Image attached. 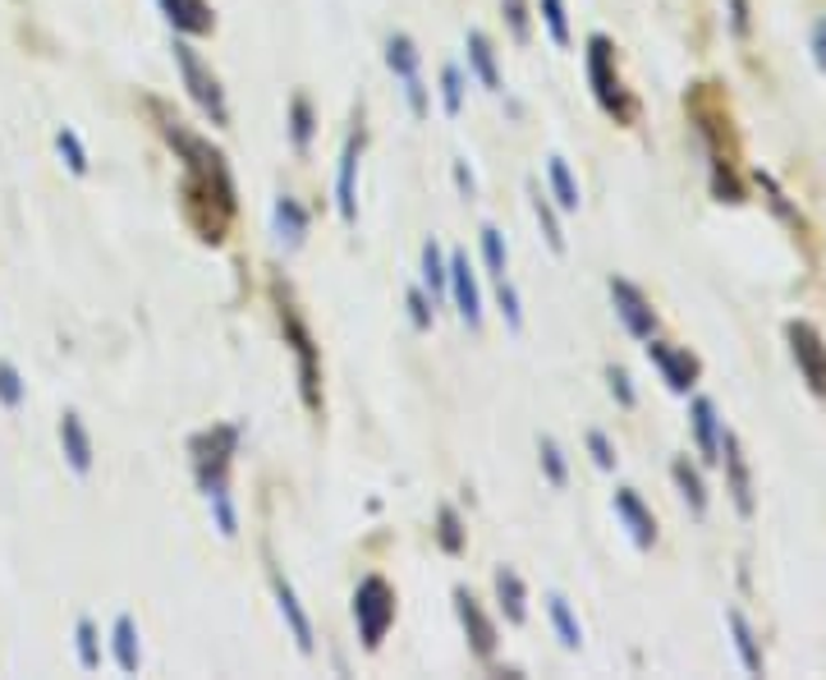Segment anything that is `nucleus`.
<instances>
[{
  "label": "nucleus",
  "mask_w": 826,
  "mask_h": 680,
  "mask_svg": "<svg viewBox=\"0 0 826 680\" xmlns=\"http://www.w3.org/2000/svg\"><path fill=\"white\" fill-rule=\"evenodd\" d=\"M147 111L156 116V129H161V139L175 147V157L184 162V175H180V207H184V222L193 226V235L203 239V244H220L239 212V199H235V180H230V166L226 157L207 143L197 139L193 129L170 116L166 102H147Z\"/></svg>",
  "instance_id": "obj_1"
},
{
  "label": "nucleus",
  "mask_w": 826,
  "mask_h": 680,
  "mask_svg": "<svg viewBox=\"0 0 826 680\" xmlns=\"http://www.w3.org/2000/svg\"><path fill=\"white\" fill-rule=\"evenodd\" d=\"M272 299H276L285 345L295 349V363H299V396H303L308 414H322V355H318V341H312V326L303 322L299 303L289 299V290L280 281H272Z\"/></svg>",
  "instance_id": "obj_2"
},
{
  "label": "nucleus",
  "mask_w": 826,
  "mask_h": 680,
  "mask_svg": "<svg viewBox=\"0 0 826 680\" xmlns=\"http://www.w3.org/2000/svg\"><path fill=\"white\" fill-rule=\"evenodd\" d=\"M584 60H588V87H592L597 106H601V111H607L615 124H634V120H638V102L630 97V87H624V79H620V70H615V47H611V37L592 33Z\"/></svg>",
  "instance_id": "obj_3"
},
{
  "label": "nucleus",
  "mask_w": 826,
  "mask_h": 680,
  "mask_svg": "<svg viewBox=\"0 0 826 680\" xmlns=\"http://www.w3.org/2000/svg\"><path fill=\"white\" fill-rule=\"evenodd\" d=\"M235 451H239V428L235 423H216V428L197 432L189 442L193 478H197V488H203L207 501L230 497V460H235Z\"/></svg>",
  "instance_id": "obj_4"
},
{
  "label": "nucleus",
  "mask_w": 826,
  "mask_h": 680,
  "mask_svg": "<svg viewBox=\"0 0 826 680\" xmlns=\"http://www.w3.org/2000/svg\"><path fill=\"white\" fill-rule=\"evenodd\" d=\"M175 70H180V79H184V87H189V97H193V106L203 111L216 129H230V102H226V87H220V79L212 74V64L197 56L193 47L184 37H175Z\"/></svg>",
  "instance_id": "obj_5"
},
{
  "label": "nucleus",
  "mask_w": 826,
  "mask_h": 680,
  "mask_svg": "<svg viewBox=\"0 0 826 680\" xmlns=\"http://www.w3.org/2000/svg\"><path fill=\"white\" fill-rule=\"evenodd\" d=\"M354 621H359V640L368 653L382 648L386 630L395 621V588L382 575H368L359 588H354Z\"/></svg>",
  "instance_id": "obj_6"
},
{
  "label": "nucleus",
  "mask_w": 826,
  "mask_h": 680,
  "mask_svg": "<svg viewBox=\"0 0 826 680\" xmlns=\"http://www.w3.org/2000/svg\"><path fill=\"white\" fill-rule=\"evenodd\" d=\"M786 341H790V355L803 372V382L817 401H826V341L813 322H786Z\"/></svg>",
  "instance_id": "obj_7"
},
{
  "label": "nucleus",
  "mask_w": 826,
  "mask_h": 680,
  "mask_svg": "<svg viewBox=\"0 0 826 680\" xmlns=\"http://www.w3.org/2000/svg\"><path fill=\"white\" fill-rule=\"evenodd\" d=\"M611 303H615V318L630 326V336H638V341L657 336V313H653V303H647V295L638 285L611 276Z\"/></svg>",
  "instance_id": "obj_8"
},
{
  "label": "nucleus",
  "mask_w": 826,
  "mask_h": 680,
  "mask_svg": "<svg viewBox=\"0 0 826 680\" xmlns=\"http://www.w3.org/2000/svg\"><path fill=\"white\" fill-rule=\"evenodd\" d=\"M647 359H653V363L661 368L666 386L680 391V396L698 382V359L689 355V349H675V345H666V341H657V336H647Z\"/></svg>",
  "instance_id": "obj_9"
},
{
  "label": "nucleus",
  "mask_w": 826,
  "mask_h": 680,
  "mask_svg": "<svg viewBox=\"0 0 826 680\" xmlns=\"http://www.w3.org/2000/svg\"><path fill=\"white\" fill-rule=\"evenodd\" d=\"M455 617L468 634V648H474L478 657H491L496 653V625H491V617L482 611V603L468 594V588H455Z\"/></svg>",
  "instance_id": "obj_10"
},
{
  "label": "nucleus",
  "mask_w": 826,
  "mask_h": 680,
  "mask_svg": "<svg viewBox=\"0 0 826 680\" xmlns=\"http://www.w3.org/2000/svg\"><path fill=\"white\" fill-rule=\"evenodd\" d=\"M359 157H363V129H354L345 139L340 152V175H336V207H340V222L354 226L359 222V193H354V175H359Z\"/></svg>",
  "instance_id": "obj_11"
},
{
  "label": "nucleus",
  "mask_w": 826,
  "mask_h": 680,
  "mask_svg": "<svg viewBox=\"0 0 826 680\" xmlns=\"http://www.w3.org/2000/svg\"><path fill=\"white\" fill-rule=\"evenodd\" d=\"M721 455H726V482H730V497H734V511H740L744 520L753 515V474H749V460L740 451V437L726 432L721 437Z\"/></svg>",
  "instance_id": "obj_12"
},
{
  "label": "nucleus",
  "mask_w": 826,
  "mask_h": 680,
  "mask_svg": "<svg viewBox=\"0 0 826 680\" xmlns=\"http://www.w3.org/2000/svg\"><path fill=\"white\" fill-rule=\"evenodd\" d=\"M451 295H455V309H459V318L474 326H482V295H478V281H474V267H468V253H451Z\"/></svg>",
  "instance_id": "obj_13"
},
{
  "label": "nucleus",
  "mask_w": 826,
  "mask_h": 680,
  "mask_svg": "<svg viewBox=\"0 0 826 680\" xmlns=\"http://www.w3.org/2000/svg\"><path fill=\"white\" fill-rule=\"evenodd\" d=\"M161 5V14L170 19V28L180 37H207L216 28V14L207 0H156Z\"/></svg>",
  "instance_id": "obj_14"
},
{
  "label": "nucleus",
  "mask_w": 826,
  "mask_h": 680,
  "mask_svg": "<svg viewBox=\"0 0 826 680\" xmlns=\"http://www.w3.org/2000/svg\"><path fill=\"white\" fill-rule=\"evenodd\" d=\"M615 515L624 520V529H630L634 547H653L657 542V520H653V511L643 506V497L634 488H620L615 492Z\"/></svg>",
  "instance_id": "obj_15"
},
{
  "label": "nucleus",
  "mask_w": 826,
  "mask_h": 680,
  "mask_svg": "<svg viewBox=\"0 0 826 680\" xmlns=\"http://www.w3.org/2000/svg\"><path fill=\"white\" fill-rule=\"evenodd\" d=\"M272 588H276V607H280V617H285L289 634H295L299 653H312V621H308L303 603L295 598V588H289V580L280 575V570H272Z\"/></svg>",
  "instance_id": "obj_16"
},
{
  "label": "nucleus",
  "mask_w": 826,
  "mask_h": 680,
  "mask_svg": "<svg viewBox=\"0 0 826 680\" xmlns=\"http://www.w3.org/2000/svg\"><path fill=\"white\" fill-rule=\"evenodd\" d=\"M272 226H276V239H280V249H303V239H308V207L299 199H289V193H280L276 207H272Z\"/></svg>",
  "instance_id": "obj_17"
},
{
  "label": "nucleus",
  "mask_w": 826,
  "mask_h": 680,
  "mask_svg": "<svg viewBox=\"0 0 826 680\" xmlns=\"http://www.w3.org/2000/svg\"><path fill=\"white\" fill-rule=\"evenodd\" d=\"M689 423H694L698 455L707 460V465H717V460H721V419H717V405H711L707 396H698L694 409H689Z\"/></svg>",
  "instance_id": "obj_18"
},
{
  "label": "nucleus",
  "mask_w": 826,
  "mask_h": 680,
  "mask_svg": "<svg viewBox=\"0 0 826 680\" xmlns=\"http://www.w3.org/2000/svg\"><path fill=\"white\" fill-rule=\"evenodd\" d=\"M60 446H64V455H70L74 474L93 469V437H87V428H83V419L74 409H64V419H60Z\"/></svg>",
  "instance_id": "obj_19"
},
{
  "label": "nucleus",
  "mask_w": 826,
  "mask_h": 680,
  "mask_svg": "<svg viewBox=\"0 0 826 680\" xmlns=\"http://www.w3.org/2000/svg\"><path fill=\"white\" fill-rule=\"evenodd\" d=\"M468 70L478 74V83L487 87V93H501V70H496V51H491V41H487V33H468Z\"/></svg>",
  "instance_id": "obj_20"
},
{
  "label": "nucleus",
  "mask_w": 826,
  "mask_h": 680,
  "mask_svg": "<svg viewBox=\"0 0 826 680\" xmlns=\"http://www.w3.org/2000/svg\"><path fill=\"white\" fill-rule=\"evenodd\" d=\"M496 598H501L505 621L510 625H524V617H528V588H524V580L510 565L496 570Z\"/></svg>",
  "instance_id": "obj_21"
},
{
  "label": "nucleus",
  "mask_w": 826,
  "mask_h": 680,
  "mask_svg": "<svg viewBox=\"0 0 826 680\" xmlns=\"http://www.w3.org/2000/svg\"><path fill=\"white\" fill-rule=\"evenodd\" d=\"M528 199H532V216H538L542 226V239L551 244V253H565V230H561V216H555V207L547 203V193L538 180H528Z\"/></svg>",
  "instance_id": "obj_22"
},
{
  "label": "nucleus",
  "mask_w": 826,
  "mask_h": 680,
  "mask_svg": "<svg viewBox=\"0 0 826 680\" xmlns=\"http://www.w3.org/2000/svg\"><path fill=\"white\" fill-rule=\"evenodd\" d=\"M110 644H116V663L120 671H139L143 667V648H139V625L133 617H116V630H110Z\"/></svg>",
  "instance_id": "obj_23"
},
{
  "label": "nucleus",
  "mask_w": 826,
  "mask_h": 680,
  "mask_svg": "<svg viewBox=\"0 0 826 680\" xmlns=\"http://www.w3.org/2000/svg\"><path fill=\"white\" fill-rule=\"evenodd\" d=\"M671 478H675L680 497L689 501V511H694V515H703V511H707V488H703V474H698V469H694V465H689V460L680 455L675 465H671Z\"/></svg>",
  "instance_id": "obj_24"
},
{
  "label": "nucleus",
  "mask_w": 826,
  "mask_h": 680,
  "mask_svg": "<svg viewBox=\"0 0 826 680\" xmlns=\"http://www.w3.org/2000/svg\"><path fill=\"white\" fill-rule=\"evenodd\" d=\"M547 175H551V193H555V207H565V212H578V184H574V175H570V162L565 157H551L547 162Z\"/></svg>",
  "instance_id": "obj_25"
},
{
  "label": "nucleus",
  "mask_w": 826,
  "mask_h": 680,
  "mask_svg": "<svg viewBox=\"0 0 826 680\" xmlns=\"http://www.w3.org/2000/svg\"><path fill=\"white\" fill-rule=\"evenodd\" d=\"M422 285L432 290V299H441L445 290H451V267L441 262L436 239H428V244H422Z\"/></svg>",
  "instance_id": "obj_26"
},
{
  "label": "nucleus",
  "mask_w": 826,
  "mask_h": 680,
  "mask_svg": "<svg viewBox=\"0 0 826 680\" xmlns=\"http://www.w3.org/2000/svg\"><path fill=\"white\" fill-rule=\"evenodd\" d=\"M726 625H730V634H734V648H740V657H744V667L757 676L763 671V653H757V640H753V630H749V621L740 617V611H726Z\"/></svg>",
  "instance_id": "obj_27"
},
{
  "label": "nucleus",
  "mask_w": 826,
  "mask_h": 680,
  "mask_svg": "<svg viewBox=\"0 0 826 680\" xmlns=\"http://www.w3.org/2000/svg\"><path fill=\"white\" fill-rule=\"evenodd\" d=\"M386 64H391V74H399V79L418 74V47H414L409 33H395V37L386 41Z\"/></svg>",
  "instance_id": "obj_28"
},
{
  "label": "nucleus",
  "mask_w": 826,
  "mask_h": 680,
  "mask_svg": "<svg viewBox=\"0 0 826 680\" xmlns=\"http://www.w3.org/2000/svg\"><path fill=\"white\" fill-rule=\"evenodd\" d=\"M547 611H551V625H555V634H561V644H565V648H578V644H584V630H578L574 611H570V603H565L561 594H551V598H547Z\"/></svg>",
  "instance_id": "obj_29"
},
{
  "label": "nucleus",
  "mask_w": 826,
  "mask_h": 680,
  "mask_svg": "<svg viewBox=\"0 0 826 680\" xmlns=\"http://www.w3.org/2000/svg\"><path fill=\"white\" fill-rule=\"evenodd\" d=\"M312 129H318V120H312V102L295 97V102H289V143H295V152H308Z\"/></svg>",
  "instance_id": "obj_30"
},
{
  "label": "nucleus",
  "mask_w": 826,
  "mask_h": 680,
  "mask_svg": "<svg viewBox=\"0 0 826 680\" xmlns=\"http://www.w3.org/2000/svg\"><path fill=\"white\" fill-rule=\"evenodd\" d=\"M538 10H542V19H547V33H551V41L555 47H570V10H565V0H538Z\"/></svg>",
  "instance_id": "obj_31"
},
{
  "label": "nucleus",
  "mask_w": 826,
  "mask_h": 680,
  "mask_svg": "<svg viewBox=\"0 0 826 680\" xmlns=\"http://www.w3.org/2000/svg\"><path fill=\"white\" fill-rule=\"evenodd\" d=\"M436 524H441V529H436L441 547H445L451 557H459V552H464V520H459V511H455V506H441V511H436Z\"/></svg>",
  "instance_id": "obj_32"
},
{
  "label": "nucleus",
  "mask_w": 826,
  "mask_h": 680,
  "mask_svg": "<svg viewBox=\"0 0 826 680\" xmlns=\"http://www.w3.org/2000/svg\"><path fill=\"white\" fill-rule=\"evenodd\" d=\"M482 258H487V272L491 276H505V262H510V253H505V239H501V230L496 226H482Z\"/></svg>",
  "instance_id": "obj_33"
},
{
  "label": "nucleus",
  "mask_w": 826,
  "mask_h": 680,
  "mask_svg": "<svg viewBox=\"0 0 826 680\" xmlns=\"http://www.w3.org/2000/svg\"><path fill=\"white\" fill-rule=\"evenodd\" d=\"M538 455H542V474H547L551 488H565L570 474H565V455H561V446H555L551 437H542V442H538Z\"/></svg>",
  "instance_id": "obj_34"
},
{
  "label": "nucleus",
  "mask_w": 826,
  "mask_h": 680,
  "mask_svg": "<svg viewBox=\"0 0 826 680\" xmlns=\"http://www.w3.org/2000/svg\"><path fill=\"white\" fill-rule=\"evenodd\" d=\"M74 640H79V663H83L87 671H97V667H101V648H97V625H93V621L83 617V621L74 625Z\"/></svg>",
  "instance_id": "obj_35"
},
{
  "label": "nucleus",
  "mask_w": 826,
  "mask_h": 680,
  "mask_svg": "<svg viewBox=\"0 0 826 680\" xmlns=\"http://www.w3.org/2000/svg\"><path fill=\"white\" fill-rule=\"evenodd\" d=\"M501 14H505V28H510V37L524 41L532 37V24H528V0H501Z\"/></svg>",
  "instance_id": "obj_36"
},
{
  "label": "nucleus",
  "mask_w": 826,
  "mask_h": 680,
  "mask_svg": "<svg viewBox=\"0 0 826 680\" xmlns=\"http://www.w3.org/2000/svg\"><path fill=\"white\" fill-rule=\"evenodd\" d=\"M441 102H445V116L464 111V74L455 70V64H445L441 70Z\"/></svg>",
  "instance_id": "obj_37"
},
{
  "label": "nucleus",
  "mask_w": 826,
  "mask_h": 680,
  "mask_svg": "<svg viewBox=\"0 0 826 680\" xmlns=\"http://www.w3.org/2000/svg\"><path fill=\"white\" fill-rule=\"evenodd\" d=\"M0 405L5 409H19L24 405V378H19V368L0 359Z\"/></svg>",
  "instance_id": "obj_38"
},
{
  "label": "nucleus",
  "mask_w": 826,
  "mask_h": 680,
  "mask_svg": "<svg viewBox=\"0 0 826 680\" xmlns=\"http://www.w3.org/2000/svg\"><path fill=\"white\" fill-rule=\"evenodd\" d=\"M56 147H60L64 166H70L74 175H87V152H83V143H79L74 129H60V134H56Z\"/></svg>",
  "instance_id": "obj_39"
},
{
  "label": "nucleus",
  "mask_w": 826,
  "mask_h": 680,
  "mask_svg": "<svg viewBox=\"0 0 826 680\" xmlns=\"http://www.w3.org/2000/svg\"><path fill=\"white\" fill-rule=\"evenodd\" d=\"M496 299H501V313H505V326H510V332H524L519 295H515V285H510V276H501V281H496Z\"/></svg>",
  "instance_id": "obj_40"
},
{
  "label": "nucleus",
  "mask_w": 826,
  "mask_h": 680,
  "mask_svg": "<svg viewBox=\"0 0 826 680\" xmlns=\"http://www.w3.org/2000/svg\"><path fill=\"white\" fill-rule=\"evenodd\" d=\"M753 180H757V184H763V193H767V203H771V207H776L780 216H786V222H790V226H803V216H799V212H794V207L786 203V193H780V189H776V180H771V175H767V170H753Z\"/></svg>",
  "instance_id": "obj_41"
},
{
  "label": "nucleus",
  "mask_w": 826,
  "mask_h": 680,
  "mask_svg": "<svg viewBox=\"0 0 826 680\" xmlns=\"http://www.w3.org/2000/svg\"><path fill=\"white\" fill-rule=\"evenodd\" d=\"M607 382H611V396H615L624 409H634V405H638L634 382H630V372H624V368H607Z\"/></svg>",
  "instance_id": "obj_42"
},
{
  "label": "nucleus",
  "mask_w": 826,
  "mask_h": 680,
  "mask_svg": "<svg viewBox=\"0 0 826 680\" xmlns=\"http://www.w3.org/2000/svg\"><path fill=\"white\" fill-rule=\"evenodd\" d=\"M588 451H592V460H597V469H615V460H620V455H615V446L607 442V432H597V428H592V432H588Z\"/></svg>",
  "instance_id": "obj_43"
},
{
  "label": "nucleus",
  "mask_w": 826,
  "mask_h": 680,
  "mask_svg": "<svg viewBox=\"0 0 826 680\" xmlns=\"http://www.w3.org/2000/svg\"><path fill=\"white\" fill-rule=\"evenodd\" d=\"M399 83H405V97H409V111L422 120V116H428V87H422V79L418 74H409V79H399Z\"/></svg>",
  "instance_id": "obj_44"
},
{
  "label": "nucleus",
  "mask_w": 826,
  "mask_h": 680,
  "mask_svg": "<svg viewBox=\"0 0 826 680\" xmlns=\"http://www.w3.org/2000/svg\"><path fill=\"white\" fill-rule=\"evenodd\" d=\"M409 318H414L418 332H428V326H432V303H428V295H422V290H409Z\"/></svg>",
  "instance_id": "obj_45"
},
{
  "label": "nucleus",
  "mask_w": 826,
  "mask_h": 680,
  "mask_svg": "<svg viewBox=\"0 0 826 680\" xmlns=\"http://www.w3.org/2000/svg\"><path fill=\"white\" fill-rule=\"evenodd\" d=\"M730 28L734 37H749V0H730Z\"/></svg>",
  "instance_id": "obj_46"
},
{
  "label": "nucleus",
  "mask_w": 826,
  "mask_h": 680,
  "mask_svg": "<svg viewBox=\"0 0 826 680\" xmlns=\"http://www.w3.org/2000/svg\"><path fill=\"white\" fill-rule=\"evenodd\" d=\"M455 184H459L464 199H474V193H478V180H474V175H468V166H464V162H455Z\"/></svg>",
  "instance_id": "obj_47"
},
{
  "label": "nucleus",
  "mask_w": 826,
  "mask_h": 680,
  "mask_svg": "<svg viewBox=\"0 0 826 680\" xmlns=\"http://www.w3.org/2000/svg\"><path fill=\"white\" fill-rule=\"evenodd\" d=\"M813 56H817V70H826V24L813 33Z\"/></svg>",
  "instance_id": "obj_48"
}]
</instances>
